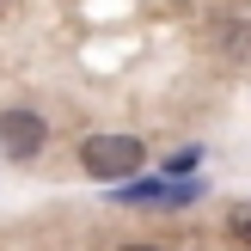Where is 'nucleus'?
<instances>
[{
  "label": "nucleus",
  "instance_id": "nucleus-1",
  "mask_svg": "<svg viewBox=\"0 0 251 251\" xmlns=\"http://www.w3.org/2000/svg\"><path fill=\"white\" fill-rule=\"evenodd\" d=\"M74 159H80L86 178H98V184H123V178H135V172H141L147 147L135 141V135H86Z\"/></svg>",
  "mask_w": 251,
  "mask_h": 251
},
{
  "label": "nucleus",
  "instance_id": "nucleus-2",
  "mask_svg": "<svg viewBox=\"0 0 251 251\" xmlns=\"http://www.w3.org/2000/svg\"><path fill=\"white\" fill-rule=\"evenodd\" d=\"M43 141H49L43 110H31V104H6L0 110V153L6 159H37Z\"/></svg>",
  "mask_w": 251,
  "mask_h": 251
},
{
  "label": "nucleus",
  "instance_id": "nucleus-3",
  "mask_svg": "<svg viewBox=\"0 0 251 251\" xmlns=\"http://www.w3.org/2000/svg\"><path fill=\"white\" fill-rule=\"evenodd\" d=\"M208 43H215L227 61H251V19H239V12L227 19V12H221V19L208 25Z\"/></svg>",
  "mask_w": 251,
  "mask_h": 251
},
{
  "label": "nucleus",
  "instance_id": "nucleus-4",
  "mask_svg": "<svg viewBox=\"0 0 251 251\" xmlns=\"http://www.w3.org/2000/svg\"><path fill=\"white\" fill-rule=\"evenodd\" d=\"M227 233H233L239 245H251V202H233V208H227Z\"/></svg>",
  "mask_w": 251,
  "mask_h": 251
},
{
  "label": "nucleus",
  "instance_id": "nucleus-5",
  "mask_svg": "<svg viewBox=\"0 0 251 251\" xmlns=\"http://www.w3.org/2000/svg\"><path fill=\"white\" fill-rule=\"evenodd\" d=\"M196 159H202V147H178V153H172V159H166V172H172V178H178V172H190V166H196Z\"/></svg>",
  "mask_w": 251,
  "mask_h": 251
},
{
  "label": "nucleus",
  "instance_id": "nucleus-6",
  "mask_svg": "<svg viewBox=\"0 0 251 251\" xmlns=\"http://www.w3.org/2000/svg\"><path fill=\"white\" fill-rule=\"evenodd\" d=\"M123 251H159V245H123Z\"/></svg>",
  "mask_w": 251,
  "mask_h": 251
}]
</instances>
